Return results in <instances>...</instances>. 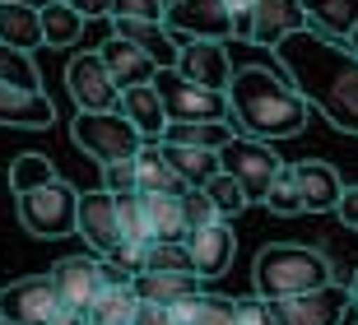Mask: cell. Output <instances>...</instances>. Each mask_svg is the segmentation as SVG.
Returning a JSON list of instances; mask_svg holds the SVG:
<instances>
[{
  "mask_svg": "<svg viewBox=\"0 0 358 325\" xmlns=\"http://www.w3.org/2000/svg\"><path fill=\"white\" fill-rule=\"evenodd\" d=\"M293 89L317 107L335 130L358 135V52L340 38H326L307 24L275 47Z\"/></svg>",
  "mask_w": 358,
  "mask_h": 325,
  "instance_id": "cell-1",
  "label": "cell"
},
{
  "mask_svg": "<svg viewBox=\"0 0 358 325\" xmlns=\"http://www.w3.org/2000/svg\"><path fill=\"white\" fill-rule=\"evenodd\" d=\"M228 103H233V121L242 135L256 140H293L307 126V103L303 93L293 89V79H279L266 65H242L228 79Z\"/></svg>",
  "mask_w": 358,
  "mask_h": 325,
  "instance_id": "cell-2",
  "label": "cell"
},
{
  "mask_svg": "<svg viewBox=\"0 0 358 325\" xmlns=\"http://www.w3.org/2000/svg\"><path fill=\"white\" fill-rule=\"evenodd\" d=\"M335 279V265L326 251L317 247H293V242H275V247H261L256 251V265H252V284L266 302L279 298H298L307 288H321Z\"/></svg>",
  "mask_w": 358,
  "mask_h": 325,
  "instance_id": "cell-3",
  "label": "cell"
},
{
  "mask_svg": "<svg viewBox=\"0 0 358 325\" xmlns=\"http://www.w3.org/2000/svg\"><path fill=\"white\" fill-rule=\"evenodd\" d=\"M70 140H75V149H84V154L98 158V163H117V158L140 154L145 130L135 126L121 107H112V112H75Z\"/></svg>",
  "mask_w": 358,
  "mask_h": 325,
  "instance_id": "cell-4",
  "label": "cell"
},
{
  "mask_svg": "<svg viewBox=\"0 0 358 325\" xmlns=\"http://www.w3.org/2000/svg\"><path fill=\"white\" fill-rule=\"evenodd\" d=\"M19 223H24L28 237H70L80 228V191L70 182H47V186H33V191H19Z\"/></svg>",
  "mask_w": 358,
  "mask_h": 325,
  "instance_id": "cell-5",
  "label": "cell"
},
{
  "mask_svg": "<svg viewBox=\"0 0 358 325\" xmlns=\"http://www.w3.org/2000/svg\"><path fill=\"white\" fill-rule=\"evenodd\" d=\"M154 89L163 98L168 121H233L228 89H205L196 79L177 75V65H163L159 75H154Z\"/></svg>",
  "mask_w": 358,
  "mask_h": 325,
  "instance_id": "cell-6",
  "label": "cell"
},
{
  "mask_svg": "<svg viewBox=\"0 0 358 325\" xmlns=\"http://www.w3.org/2000/svg\"><path fill=\"white\" fill-rule=\"evenodd\" d=\"M219 168L228 177H238V186L247 191L252 205L266 200V191L275 186V177L284 172V158L270 149V140H256V135H233V140L219 149Z\"/></svg>",
  "mask_w": 358,
  "mask_h": 325,
  "instance_id": "cell-7",
  "label": "cell"
},
{
  "mask_svg": "<svg viewBox=\"0 0 358 325\" xmlns=\"http://www.w3.org/2000/svg\"><path fill=\"white\" fill-rule=\"evenodd\" d=\"M270 307H275L279 325H340L345 312L354 307V293H349V284L331 279V284L307 288L298 298H279V302H270Z\"/></svg>",
  "mask_w": 358,
  "mask_h": 325,
  "instance_id": "cell-8",
  "label": "cell"
},
{
  "mask_svg": "<svg viewBox=\"0 0 358 325\" xmlns=\"http://www.w3.org/2000/svg\"><path fill=\"white\" fill-rule=\"evenodd\" d=\"M61 312H66V302L56 293L52 274H33V279L0 288V316L14 325H52Z\"/></svg>",
  "mask_w": 358,
  "mask_h": 325,
  "instance_id": "cell-9",
  "label": "cell"
},
{
  "mask_svg": "<svg viewBox=\"0 0 358 325\" xmlns=\"http://www.w3.org/2000/svg\"><path fill=\"white\" fill-rule=\"evenodd\" d=\"M66 89H70V98H75L80 112H112L121 103V89H117V79H112V70H107L103 52H75L70 56Z\"/></svg>",
  "mask_w": 358,
  "mask_h": 325,
  "instance_id": "cell-10",
  "label": "cell"
},
{
  "mask_svg": "<svg viewBox=\"0 0 358 325\" xmlns=\"http://www.w3.org/2000/svg\"><path fill=\"white\" fill-rule=\"evenodd\" d=\"M163 24H168V33H173L177 42L182 38H214V42L233 38L228 0H168Z\"/></svg>",
  "mask_w": 358,
  "mask_h": 325,
  "instance_id": "cell-11",
  "label": "cell"
},
{
  "mask_svg": "<svg viewBox=\"0 0 358 325\" xmlns=\"http://www.w3.org/2000/svg\"><path fill=\"white\" fill-rule=\"evenodd\" d=\"M52 284H56V293H61L66 307L84 312V307L103 293V284H107L103 256H61L52 265Z\"/></svg>",
  "mask_w": 358,
  "mask_h": 325,
  "instance_id": "cell-12",
  "label": "cell"
},
{
  "mask_svg": "<svg viewBox=\"0 0 358 325\" xmlns=\"http://www.w3.org/2000/svg\"><path fill=\"white\" fill-rule=\"evenodd\" d=\"M177 75L196 79L205 89H228V79H233L228 47L214 38H182V47H177Z\"/></svg>",
  "mask_w": 358,
  "mask_h": 325,
  "instance_id": "cell-13",
  "label": "cell"
},
{
  "mask_svg": "<svg viewBox=\"0 0 358 325\" xmlns=\"http://www.w3.org/2000/svg\"><path fill=\"white\" fill-rule=\"evenodd\" d=\"M75 233L89 242L98 256H107V251L121 242V214H117V195L107 191H84L80 195V228Z\"/></svg>",
  "mask_w": 358,
  "mask_h": 325,
  "instance_id": "cell-14",
  "label": "cell"
},
{
  "mask_svg": "<svg viewBox=\"0 0 358 325\" xmlns=\"http://www.w3.org/2000/svg\"><path fill=\"white\" fill-rule=\"evenodd\" d=\"M186 251H191V265H196L200 279H219V274L233 265V251H238V237L224 219L205 223V228H191L186 233Z\"/></svg>",
  "mask_w": 358,
  "mask_h": 325,
  "instance_id": "cell-15",
  "label": "cell"
},
{
  "mask_svg": "<svg viewBox=\"0 0 358 325\" xmlns=\"http://www.w3.org/2000/svg\"><path fill=\"white\" fill-rule=\"evenodd\" d=\"M298 28H307L303 0H252V38L247 42L275 52L279 42L289 38V33H298Z\"/></svg>",
  "mask_w": 358,
  "mask_h": 325,
  "instance_id": "cell-16",
  "label": "cell"
},
{
  "mask_svg": "<svg viewBox=\"0 0 358 325\" xmlns=\"http://www.w3.org/2000/svg\"><path fill=\"white\" fill-rule=\"evenodd\" d=\"M56 121V107L42 89H19L10 79H0V126L14 130H47Z\"/></svg>",
  "mask_w": 358,
  "mask_h": 325,
  "instance_id": "cell-17",
  "label": "cell"
},
{
  "mask_svg": "<svg viewBox=\"0 0 358 325\" xmlns=\"http://www.w3.org/2000/svg\"><path fill=\"white\" fill-rule=\"evenodd\" d=\"M293 182H298V195H303V214H331L340 205V172L331 163H317V158H303V163H293Z\"/></svg>",
  "mask_w": 358,
  "mask_h": 325,
  "instance_id": "cell-18",
  "label": "cell"
},
{
  "mask_svg": "<svg viewBox=\"0 0 358 325\" xmlns=\"http://www.w3.org/2000/svg\"><path fill=\"white\" fill-rule=\"evenodd\" d=\"M98 52H103L107 70H112V79H117V89H131V84H154V75L163 70V65L154 61L145 47H135L131 38H117V33H112Z\"/></svg>",
  "mask_w": 358,
  "mask_h": 325,
  "instance_id": "cell-19",
  "label": "cell"
},
{
  "mask_svg": "<svg viewBox=\"0 0 358 325\" xmlns=\"http://www.w3.org/2000/svg\"><path fill=\"white\" fill-rule=\"evenodd\" d=\"M196 293H200V274H182V270H145L135 279V298L159 302V307H177Z\"/></svg>",
  "mask_w": 358,
  "mask_h": 325,
  "instance_id": "cell-20",
  "label": "cell"
},
{
  "mask_svg": "<svg viewBox=\"0 0 358 325\" xmlns=\"http://www.w3.org/2000/svg\"><path fill=\"white\" fill-rule=\"evenodd\" d=\"M117 107L140 130H145V140H163V130H168V112H163V98H159L154 84H131V89H121V103Z\"/></svg>",
  "mask_w": 358,
  "mask_h": 325,
  "instance_id": "cell-21",
  "label": "cell"
},
{
  "mask_svg": "<svg viewBox=\"0 0 358 325\" xmlns=\"http://www.w3.org/2000/svg\"><path fill=\"white\" fill-rule=\"evenodd\" d=\"M112 33L131 38L135 47H145L159 65H177V47L182 42L168 33V24H154V19H112Z\"/></svg>",
  "mask_w": 358,
  "mask_h": 325,
  "instance_id": "cell-22",
  "label": "cell"
},
{
  "mask_svg": "<svg viewBox=\"0 0 358 325\" xmlns=\"http://www.w3.org/2000/svg\"><path fill=\"white\" fill-rule=\"evenodd\" d=\"M140 195H145L149 242H186V214H182V195H163V191H140Z\"/></svg>",
  "mask_w": 358,
  "mask_h": 325,
  "instance_id": "cell-23",
  "label": "cell"
},
{
  "mask_svg": "<svg viewBox=\"0 0 358 325\" xmlns=\"http://www.w3.org/2000/svg\"><path fill=\"white\" fill-rule=\"evenodd\" d=\"M0 42H10L19 52L42 47V10L24 0H0Z\"/></svg>",
  "mask_w": 358,
  "mask_h": 325,
  "instance_id": "cell-24",
  "label": "cell"
},
{
  "mask_svg": "<svg viewBox=\"0 0 358 325\" xmlns=\"http://www.w3.org/2000/svg\"><path fill=\"white\" fill-rule=\"evenodd\" d=\"M135 172H140V191H163V195H182L186 182L177 177V168L163 154V140H145L135 154Z\"/></svg>",
  "mask_w": 358,
  "mask_h": 325,
  "instance_id": "cell-25",
  "label": "cell"
},
{
  "mask_svg": "<svg viewBox=\"0 0 358 325\" xmlns=\"http://www.w3.org/2000/svg\"><path fill=\"white\" fill-rule=\"evenodd\" d=\"M135 307V284H103V293L84 307V325H131Z\"/></svg>",
  "mask_w": 358,
  "mask_h": 325,
  "instance_id": "cell-26",
  "label": "cell"
},
{
  "mask_svg": "<svg viewBox=\"0 0 358 325\" xmlns=\"http://www.w3.org/2000/svg\"><path fill=\"white\" fill-rule=\"evenodd\" d=\"M303 10H307V24L326 38L345 42L358 28V0H303Z\"/></svg>",
  "mask_w": 358,
  "mask_h": 325,
  "instance_id": "cell-27",
  "label": "cell"
},
{
  "mask_svg": "<svg viewBox=\"0 0 358 325\" xmlns=\"http://www.w3.org/2000/svg\"><path fill=\"white\" fill-rule=\"evenodd\" d=\"M163 154H168V163L177 168V177H182L186 186H205L219 172V149H200V144H173L163 140Z\"/></svg>",
  "mask_w": 358,
  "mask_h": 325,
  "instance_id": "cell-28",
  "label": "cell"
},
{
  "mask_svg": "<svg viewBox=\"0 0 358 325\" xmlns=\"http://www.w3.org/2000/svg\"><path fill=\"white\" fill-rule=\"evenodd\" d=\"M177 325H238V298H214V293H196L173 307Z\"/></svg>",
  "mask_w": 358,
  "mask_h": 325,
  "instance_id": "cell-29",
  "label": "cell"
},
{
  "mask_svg": "<svg viewBox=\"0 0 358 325\" xmlns=\"http://www.w3.org/2000/svg\"><path fill=\"white\" fill-rule=\"evenodd\" d=\"M84 24H89V19H84L70 0H47V5H42V42H47V47H75Z\"/></svg>",
  "mask_w": 358,
  "mask_h": 325,
  "instance_id": "cell-30",
  "label": "cell"
},
{
  "mask_svg": "<svg viewBox=\"0 0 358 325\" xmlns=\"http://www.w3.org/2000/svg\"><path fill=\"white\" fill-rule=\"evenodd\" d=\"M238 135V121H168L163 140L173 144H200V149H224Z\"/></svg>",
  "mask_w": 358,
  "mask_h": 325,
  "instance_id": "cell-31",
  "label": "cell"
},
{
  "mask_svg": "<svg viewBox=\"0 0 358 325\" xmlns=\"http://www.w3.org/2000/svg\"><path fill=\"white\" fill-rule=\"evenodd\" d=\"M145 251H149V242H117V247L103 256L107 284H135V279L145 274Z\"/></svg>",
  "mask_w": 358,
  "mask_h": 325,
  "instance_id": "cell-32",
  "label": "cell"
},
{
  "mask_svg": "<svg viewBox=\"0 0 358 325\" xmlns=\"http://www.w3.org/2000/svg\"><path fill=\"white\" fill-rule=\"evenodd\" d=\"M47 182H56V168L42 154H19L10 163V191L14 195H19V191H33V186H47Z\"/></svg>",
  "mask_w": 358,
  "mask_h": 325,
  "instance_id": "cell-33",
  "label": "cell"
},
{
  "mask_svg": "<svg viewBox=\"0 0 358 325\" xmlns=\"http://www.w3.org/2000/svg\"><path fill=\"white\" fill-rule=\"evenodd\" d=\"M205 191H210L214 209H219V219H233V214H242V209L252 205V200H247V191L238 186V177H228L224 168H219L210 182H205Z\"/></svg>",
  "mask_w": 358,
  "mask_h": 325,
  "instance_id": "cell-34",
  "label": "cell"
},
{
  "mask_svg": "<svg viewBox=\"0 0 358 325\" xmlns=\"http://www.w3.org/2000/svg\"><path fill=\"white\" fill-rule=\"evenodd\" d=\"M0 79H10L19 89H42V75H38V65H33V56L10 47V42H0Z\"/></svg>",
  "mask_w": 358,
  "mask_h": 325,
  "instance_id": "cell-35",
  "label": "cell"
},
{
  "mask_svg": "<svg viewBox=\"0 0 358 325\" xmlns=\"http://www.w3.org/2000/svg\"><path fill=\"white\" fill-rule=\"evenodd\" d=\"M117 214H121V242H149V219H145V195H117Z\"/></svg>",
  "mask_w": 358,
  "mask_h": 325,
  "instance_id": "cell-36",
  "label": "cell"
},
{
  "mask_svg": "<svg viewBox=\"0 0 358 325\" xmlns=\"http://www.w3.org/2000/svg\"><path fill=\"white\" fill-rule=\"evenodd\" d=\"M261 205L270 209V214H279V219H293V214H303V195H298V182H293V172L284 168L275 177V186L266 191V200Z\"/></svg>",
  "mask_w": 358,
  "mask_h": 325,
  "instance_id": "cell-37",
  "label": "cell"
},
{
  "mask_svg": "<svg viewBox=\"0 0 358 325\" xmlns=\"http://www.w3.org/2000/svg\"><path fill=\"white\" fill-rule=\"evenodd\" d=\"M145 270H182V274H196V265H191L186 242H149Z\"/></svg>",
  "mask_w": 358,
  "mask_h": 325,
  "instance_id": "cell-38",
  "label": "cell"
},
{
  "mask_svg": "<svg viewBox=\"0 0 358 325\" xmlns=\"http://www.w3.org/2000/svg\"><path fill=\"white\" fill-rule=\"evenodd\" d=\"M182 214H186V233L219 219V209H214V200H210L205 186H186V191H182Z\"/></svg>",
  "mask_w": 358,
  "mask_h": 325,
  "instance_id": "cell-39",
  "label": "cell"
},
{
  "mask_svg": "<svg viewBox=\"0 0 358 325\" xmlns=\"http://www.w3.org/2000/svg\"><path fill=\"white\" fill-rule=\"evenodd\" d=\"M103 186L112 195H131L140 191V172H135V158H117V163H103Z\"/></svg>",
  "mask_w": 358,
  "mask_h": 325,
  "instance_id": "cell-40",
  "label": "cell"
},
{
  "mask_svg": "<svg viewBox=\"0 0 358 325\" xmlns=\"http://www.w3.org/2000/svg\"><path fill=\"white\" fill-rule=\"evenodd\" d=\"M163 14H168V0H112L107 19H154V24H163Z\"/></svg>",
  "mask_w": 358,
  "mask_h": 325,
  "instance_id": "cell-41",
  "label": "cell"
},
{
  "mask_svg": "<svg viewBox=\"0 0 358 325\" xmlns=\"http://www.w3.org/2000/svg\"><path fill=\"white\" fill-rule=\"evenodd\" d=\"M238 325H279V321H275V307L261 293H252V298H238Z\"/></svg>",
  "mask_w": 358,
  "mask_h": 325,
  "instance_id": "cell-42",
  "label": "cell"
},
{
  "mask_svg": "<svg viewBox=\"0 0 358 325\" xmlns=\"http://www.w3.org/2000/svg\"><path fill=\"white\" fill-rule=\"evenodd\" d=\"M131 325H177L173 307H159V302H140L131 316Z\"/></svg>",
  "mask_w": 358,
  "mask_h": 325,
  "instance_id": "cell-43",
  "label": "cell"
},
{
  "mask_svg": "<svg viewBox=\"0 0 358 325\" xmlns=\"http://www.w3.org/2000/svg\"><path fill=\"white\" fill-rule=\"evenodd\" d=\"M228 14H233V42L252 38V0H228Z\"/></svg>",
  "mask_w": 358,
  "mask_h": 325,
  "instance_id": "cell-44",
  "label": "cell"
},
{
  "mask_svg": "<svg viewBox=\"0 0 358 325\" xmlns=\"http://www.w3.org/2000/svg\"><path fill=\"white\" fill-rule=\"evenodd\" d=\"M335 214H340V219H345L349 228L358 233V186H345V195H340V205H335Z\"/></svg>",
  "mask_w": 358,
  "mask_h": 325,
  "instance_id": "cell-45",
  "label": "cell"
},
{
  "mask_svg": "<svg viewBox=\"0 0 358 325\" xmlns=\"http://www.w3.org/2000/svg\"><path fill=\"white\" fill-rule=\"evenodd\" d=\"M70 5H75L84 19H107V14H112V0H70Z\"/></svg>",
  "mask_w": 358,
  "mask_h": 325,
  "instance_id": "cell-46",
  "label": "cell"
},
{
  "mask_svg": "<svg viewBox=\"0 0 358 325\" xmlns=\"http://www.w3.org/2000/svg\"><path fill=\"white\" fill-rule=\"evenodd\" d=\"M349 293H354V312H358V270H354V279H349Z\"/></svg>",
  "mask_w": 358,
  "mask_h": 325,
  "instance_id": "cell-47",
  "label": "cell"
},
{
  "mask_svg": "<svg viewBox=\"0 0 358 325\" xmlns=\"http://www.w3.org/2000/svg\"><path fill=\"white\" fill-rule=\"evenodd\" d=\"M345 42H349V47H354V52H358V28H354V33H349V38H345Z\"/></svg>",
  "mask_w": 358,
  "mask_h": 325,
  "instance_id": "cell-48",
  "label": "cell"
},
{
  "mask_svg": "<svg viewBox=\"0 0 358 325\" xmlns=\"http://www.w3.org/2000/svg\"><path fill=\"white\" fill-rule=\"evenodd\" d=\"M0 325H14V321H5V316H0Z\"/></svg>",
  "mask_w": 358,
  "mask_h": 325,
  "instance_id": "cell-49",
  "label": "cell"
}]
</instances>
